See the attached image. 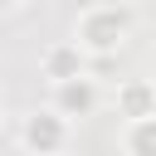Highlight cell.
<instances>
[{
  "instance_id": "cell-1",
  "label": "cell",
  "mask_w": 156,
  "mask_h": 156,
  "mask_svg": "<svg viewBox=\"0 0 156 156\" xmlns=\"http://www.w3.org/2000/svg\"><path fill=\"white\" fill-rule=\"evenodd\" d=\"M29 141H44V146H49V141H54V127H49V122H34V127H29Z\"/></svg>"
}]
</instances>
